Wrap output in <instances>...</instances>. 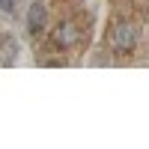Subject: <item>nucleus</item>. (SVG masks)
<instances>
[{
	"label": "nucleus",
	"mask_w": 149,
	"mask_h": 149,
	"mask_svg": "<svg viewBox=\"0 0 149 149\" xmlns=\"http://www.w3.org/2000/svg\"><path fill=\"white\" fill-rule=\"evenodd\" d=\"M45 27V6L42 3H33L30 6V15H27V30L30 33H39Z\"/></svg>",
	"instance_id": "4"
},
{
	"label": "nucleus",
	"mask_w": 149,
	"mask_h": 149,
	"mask_svg": "<svg viewBox=\"0 0 149 149\" xmlns=\"http://www.w3.org/2000/svg\"><path fill=\"white\" fill-rule=\"evenodd\" d=\"M74 42H78V27H74L72 21L57 24V30H54V45H60V48H72Z\"/></svg>",
	"instance_id": "2"
},
{
	"label": "nucleus",
	"mask_w": 149,
	"mask_h": 149,
	"mask_svg": "<svg viewBox=\"0 0 149 149\" xmlns=\"http://www.w3.org/2000/svg\"><path fill=\"white\" fill-rule=\"evenodd\" d=\"M134 42H137V30H134V24L128 21H119L113 30H110V48H113V54H128Z\"/></svg>",
	"instance_id": "1"
},
{
	"label": "nucleus",
	"mask_w": 149,
	"mask_h": 149,
	"mask_svg": "<svg viewBox=\"0 0 149 149\" xmlns=\"http://www.w3.org/2000/svg\"><path fill=\"white\" fill-rule=\"evenodd\" d=\"M15 54H18V42L12 39V36H3V39H0V66L15 63Z\"/></svg>",
	"instance_id": "3"
},
{
	"label": "nucleus",
	"mask_w": 149,
	"mask_h": 149,
	"mask_svg": "<svg viewBox=\"0 0 149 149\" xmlns=\"http://www.w3.org/2000/svg\"><path fill=\"white\" fill-rule=\"evenodd\" d=\"M12 3H15V0H0V9H3V12H9V9H12Z\"/></svg>",
	"instance_id": "5"
}]
</instances>
